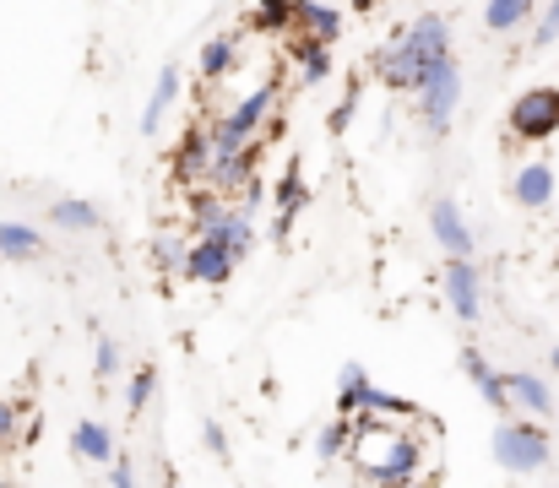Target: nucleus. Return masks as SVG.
Segmentation results:
<instances>
[{
	"label": "nucleus",
	"instance_id": "f257e3e1",
	"mask_svg": "<svg viewBox=\"0 0 559 488\" xmlns=\"http://www.w3.org/2000/svg\"><path fill=\"white\" fill-rule=\"evenodd\" d=\"M440 60H451V27L440 11H424L418 22L396 27L380 49L370 55V71L391 93H413Z\"/></svg>",
	"mask_w": 559,
	"mask_h": 488
},
{
	"label": "nucleus",
	"instance_id": "f03ea898",
	"mask_svg": "<svg viewBox=\"0 0 559 488\" xmlns=\"http://www.w3.org/2000/svg\"><path fill=\"white\" fill-rule=\"evenodd\" d=\"M495 462L506 467V473H516V478H533V473H544L549 467V451H555V440H549V429L544 424H495Z\"/></svg>",
	"mask_w": 559,
	"mask_h": 488
},
{
	"label": "nucleus",
	"instance_id": "7ed1b4c3",
	"mask_svg": "<svg viewBox=\"0 0 559 488\" xmlns=\"http://www.w3.org/2000/svg\"><path fill=\"white\" fill-rule=\"evenodd\" d=\"M272 109H277V82H266V87H255L250 98H239L223 120H212V126H206L212 153H228V147L261 142V126H266V115H272Z\"/></svg>",
	"mask_w": 559,
	"mask_h": 488
},
{
	"label": "nucleus",
	"instance_id": "20e7f679",
	"mask_svg": "<svg viewBox=\"0 0 559 488\" xmlns=\"http://www.w3.org/2000/svg\"><path fill=\"white\" fill-rule=\"evenodd\" d=\"M413 98H418L424 131H429V136H445V131H451V115H456V104H462V66H456V55L440 60V66L413 87Z\"/></svg>",
	"mask_w": 559,
	"mask_h": 488
},
{
	"label": "nucleus",
	"instance_id": "39448f33",
	"mask_svg": "<svg viewBox=\"0 0 559 488\" xmlns=\"http://www.w3.org/2000/svg\"><path fill=\"white\" fill-rule=\"evenodd\" d=\"M506 126H511V136H516V142H527V147L549 142V136L559 131V87L538 82V87L516 93V104H511Z\"/></svg>",
	"mask_w": 559,
	"mask_h": 488
},
{
	"label": "nucleus",
	"instance_id": "423d86ee",
	"mask_svg": "<svg viewBox=\"0 0 559 488\" xmlns=\"http://www.w3.org/2000/svg\"><path fill=\"white\" fill-rule=\"evenodd\" d=\"M440 283H445V305H451V316H456L462 325H478V316H484V277H478L473 255H445Z\"/></svg>",
	"mask_w": 559,
	"mask_h": 488
},
{
	"label": "nucleus",
	"instance_id": "0eeeda50",
	"mask_svg": "<svg viewBox=\"0 0 559 488\" xmlns=\"http://www.w3.org/2000/svg\"><path fill=\"white\" fill-rule=\"evenodd\" d=\"M266 206L277 212V217H272V239H277V245H288V234H294V217L310 206V185H305V168H299V158L283 163L277 185L266 190Z\"/></svg>",
	"mask_w": 559,
	"mask_h": 488
},
{
	"label": "nucleus",
	"instance_id": "6e6552de",
	"mask_svg": "<svg viewBox=\"0 0 559 488\" xmlns=\"http://www.w3.org/2000/svg\"><path fill=\"white\" fill-rule=\"evenodd\" d=\"M234 266H239V261H234L212 234H195L186 245V255H180V277H186V283H206V288H223V283L234 277Z\"/></svg>",
	"mask_w": 559,
	"mask_h": 488
},
{
	"label": "nucleus",
	"instance_id": "1a4fd4ad",
	"mask_svg": "<svg viewBox=\"0 0 559 488\" xmlns=\"http://www.w3.org/2000/svg\"><path fill=\"white\" fill-rule=\"evenodd\" d=\"M261 147L266 142H245V147H228V153H212L206 163V190H217V195H228V190H239L250 174H255V163H261Z\"/></svg>",
	"mask_w": 559,
	"mask_h": 488
},
{
	"label": "nucleus",
	"instance_id": "9d476101",
	"mask_svg": "<svg viewBox=\"0 0 559 488\" xmlns=\"http://www.w3.org/2000/svg\"><path fill=\"white\" fill-rule=\"evenodd\" d=\"M429 234H435V245H440L445 255H473V250H478V234L467 228V217H462V206H456L451 195H440V201L429 206Z\"/></svg>",
	"mask_w": 559,
	"mask_h": 488
},
{
	"label": "nucleus",
	"instance_id": "9b49d317",
	"mask_svg": "<svg viewBox=\"0 0 559 488\" xmlns=\"http://www.w3.org/2000/svg\"><path fill=\"white\" fill-rule=\"evenodd\" d=\"M288 33L294 38H316V44H337L343 38V11L326 0H294L288 5Z\"/></svg>",
	"mask_w": 559,
	"mask_h": 488
},
{
	"label": "nucleus",
	"instance_id": "f8f14e48",
	"mask_svg": "<svg viewBox=\"0 0 559 488\" xmlns=\"http://www.w3.org/2000/svg\"><path fill=\"white\" fill-rule=\"evenodd\" d=\"M555 190H559V179L544 158H527L511 174V195H516L522 212H549V206H555Z\"/></svg>",
	"mask_w": 559,
	"mask_h": 488
},
{
	"label": "nucleus",
	"instance_id": "ddd939ff",
	"mask_svg": "<svg viewBox=\"0 0 559 488\" xmlns=\"http://www.w3.org/2000/svg\"><path fill=\"white\" fill-rule=\"evenodd\" d=\"M500 380H506L511 413H527V418H555V391H549V380H544V374H533V369H511V374H500Z\"/></svg>",
	"mask_w": 559,
	"mask_h": 488
},
{
	"label": "nucleus",
	"instance_id": "4468645a",
	"mask_svg": "<svg viewBox=\"0 0 559 488\" xmlns=\"http://www.w3.org/2000/svg\"><path fill=\"white\" fill-rule=\"evenodd\" d=\"M462 374H467V380L478 385V396H484V402H489V407H495L500 418L511 413V396H506V380H500V369H495V364H489V358H484L478 347H462Z\"/></svg>",
	"mask_w": 559,
	"mask_h": 488
},
{
	"label": "nucleus",
	"instance_id": "2eb2a0df",
	"mask_svg": "<svg viewBox=\"0 0 559 488\" xmlns=\"http://www.w3.org/2000/svg\"><path fill=\"white\" fill-rule=\"evenodd\" d=\"M418 467H424V451H418V440L402 429V435H396V445L385 451V462L370 473V484L385 488V484H402V478H418Z\"/></svg>",
	"mask_w": 559,
	"mask_h": 488
},
{
	"label": "nucleus",
	"instance_id": "dca6fc26",
	"mask_svg": "<svg viewBox=\"0 0 559 488\" xmlns=\"http://www.w3.org/2000/svg\"><path fill=\"white\" fill-rule=\"evenodd\" d=\"M234 66H239V33H212L195 55L201 82H223V76H234Z\"/></svg>",
	"mask_w": 559,
	"mask_h": 488
},
{
	"label": "nucleus",
	"instance_id": "f3484780",
	"mask_svg": "<svg viewBox=\"0 0 559 488\" xmlns=\"http://www.w3.org/2000/svg\"><path fill=\"white\" fill-rule=\"evenodd\" d=\"M201 234H212V239H217V245H223L234 261H245V255L255 250V217H245L239 206H228V212H223L212 228H201Z\"/></svg>",
	"mask_w": 559,
	"mask_h": 488
},
{
	"label": "nucleus",
	"instance_id": "a211bd4d",
	"mask_svg": "<svg viewBox=\"0 0 559 488\" xmlns=\"http://www.w3.org/2000/svg\"><path fill=\"white\" fill-rule=\"evenodd\" d=\"M288 60L299 66V87H321L332 76V44L316 38H288Z\"/></svg>",
	"mask_w": 559,
	"mask_h": 488
},
{
	"label": "nucleus",
	"instance_id": "6ab92c4d",
	"mask_svg": "<svg viewBox=\"0 0 559 488\" xmlns=\"http://www.w3.org/2000/svg\"><path fill=\"white\" fill-rule=\"evenodd\" d=\"M0 255L5 261H44L49 255V239L33 223H0Z\"/></svg>",
	"mask_w": 559,
	"mask_h": 488
},
{
	"label": "nucleus",
	"instance_id": "aec40b11",
	"mask_svg": "<svg viewBox=\"0 0 559 488\" xmlns=\"http://www.w3.org/2000/svg\"><path fill=\"white\" fill-rule=\"evenodd\" d=\"M71 451H76L82 462H93V467H109V462H115V435H109V424L82 418V424L71 429Z\"/></svg>",
	"mask_w": 559,
	"mask_h": 488
},
{
	"label": "nucleus",
	"instance_id": "412c9836",
	"mask_svg": "<svg viewBox=\"0 0 559 488\" xmlns=\"http://www.w3.org/2000/svg\"><path fill=\"white\" fill-rule=\"evenodd\" d=\"M175 98H180V66H164L158 71V87L147 93V109H142V136H158V126H164V115H169Z\"/></svg>",
	"mask_w": 559,
	"mask_h": 488
},
{
	"label": "nucleus",
	"instance_id": "4be33fe9",
	"mask_svg": "<svg viewBox=\"0 0 559 488\" xmlns=\"http://www.w3.org/2000/svg\"><path fill=\"white\" fill-rule=\"evenodd\" d=\"M49 223H55V228H66V234H98V228H104V212H98L93 201L60 195V201L49 206Z\"/></svg>",
	"mask_w": 559,
	"mask_h": 488
},
{
	"label": "nucleus",
	"instance_id": "5701e85b",
	"mask_svg": "<svg viewBox=\"0 0 559 488\" xmlns=\"http://www.w3.org/2000/svg\"><path fill=\"white\" fill-rule=\"evenodd\" d=\"M370 391H374V380L365 374V364H343V380H337V413L343 418H354V413H365V402H370Z\"/></svg>",
	"mask_w": 559,
	"mask_h": 488
},
{
	"label": "nucleus",
	"instance_id": "b1692460",
	"mask_svg": "<svg viewBox=\"0 0 559 488\" xmlns=\"http://www.w3.org/2000/svg\"><path fill=\"white\" fill-rule=\"evenodd\" d=\"M348 435H354V418L332 413V424H321V429H316V462H321V467H337V462H343V451H348Z\"/></svg>",
	"mask_w": 559,
	"mask_h": 488
},
{
	"label": "nucleus",
	"instance_id": "393cba45",
	"mask_svg": "<svg viewBox=\"0 0 559 488\" xmlns=\"http://www.w3.org/2000/svg\"><path fill=\"white\" fill-rule=\"evenodd\" d=\"M288 5H294V0H250L245 27L261 33V38H283V33H288Z\"/></svg>",
	"mask_w": 559,
	"mask_h": 488
},
{
	"label": "nucleus",
	"instance_id": "a878e982",
	"mask_svg": "<svg viewBox=\"0 0 559 488\" xmlns=\"http://www.w3.org/2000/svg\"><path fill=\"white\" fill-rule=\"evenodd\" d=\"M206 163H212V136H206L201 126H190L186 142H180V153H175V174H180V179H201Z\"/></svg>",
	"mask_w": 559,
	"mask_h": 488
},
{
	"label": "nucleus",
	"instance_id": "bb28decb",
	"mask_svg": "<svg viewBox=\"0 0 559 488\" xmlns=\"http://www.w3.org/2000/svg\"><path fill=\"white\" fill-rule=\"evenodd\" d=\"M533 5L538 0H484V22H489V33H516L533 16Z\"/></svg>",
	"mask_w": 559,
	"mask_h": 488
},
{
	"label": "nucleus",
	"instance_id": "cd10ccee",
	"mask_svg": "<svg viewBox=\"0 0 559 488\" xmlns=\"http://www.w3.org/2000/svg\"><path fill=\"white\" fill-rule=\"evenodd\" d=\"M359 98H365V76H348V93L337 98V109L326 115V131L332 136H343L348 126H354V115H359Z\"/></svg>",
	"mask_w": 559,
	"mask_h": 488
},
{
	"label": "nucleus",
	"instance_id": "c85d7f7f",
	"mask_svg": "<svg viewBox=\"0 0 559 488\" xmlns=\"http://www.w3.org/2000/svg\"><path fill=\"white\" fill-rule=\"evenodd\" d=\"M186 234H175V228H158V239H153V266L158 272H180V255H186Z\"/></svg>",
	"mask_w": 559,
	"mask_h": 488
},
{
	"label": "nucleus",
	"instance_id": "c756f323",
	"mask_svg": "<svg viewBox=\"0 0 559 488\" xmlns=\"http://www.w3.org/2000/svg\"><path fill=\"white\" fill-rule=\"evenodd\" d=\"M223 212H228V201H223L217 190H195V195H190V228H195V234H201V228H212Z\"/></svg>",
	"mask_w": 559,
	"mask_h": 488
},
{
	"label": "nucleus",
	"instance_id": "7c9ffc66",
	"mask_svg": "<svg viewBox=\"0 0 559 488\" xmlns=\"http://www.w3.org/2000/svg\"><path fill=\"white\" fill-rule=\"evenodd\" d=\"M153 391H158V369H136V374H131V385H126V413H131V418H142V413H147V402H153Z\"/></svg>",
	"mask_w": 559,
	"mask_h": 488
},
{
	"label": "nucleus",
	"instance_id": "2f4dec72",
	"mask_svg": "<svg viewBox=\"0 0 559 488\" xmlns=\"http://www.w3.org/2000/svg\"><path fill=\"white\" fill-rule=\"evenodd\" d=\"M115 369H120V347H115V336H104L98 321H93V374L98 380H115Z\"/></svg>",
	"mask_w": 559,
	"mask_h": 488
},
{
	"label": "nucleus",
	"instance_id": "473e14b6",
	"mask_svg": "<svg viewBox=\"0 0 559 488\" xmlns=\"http://www.w3.org/2000/svg\"><path fill=\"white\" fill-rule=\"evenodd\" d=\"M201 445H206V456H212V462H223V467H228V435H223V424H217V418H201Z\"/></svg>",
	"mask_w": 559,
	"mask_h": 488
},
{
	"label": "nucleus",
	"instance_id": "72a5a7b5",
	"mask_svg": "<svg viewBox=\"0 0 559 488\" xmlns=\"http://www.w3.org/2000/svg\"><path fill=\"white\" fill-rule=\"evenodd\" d=\"M239 212H245V217L266 212V179H255V174H250V179L239 185Z\"/></svg>",
	"mask_w": 559,
	"mask_h": 488
},
{
	"label": "nucleus",
	"instance_id": "f704fd0d",
	"mask_svg": "<svg viewBox=\"0 0 559 488\" xmlns=\"http://www.w3.org/2000/svg\"><path fill=\"white\" fill-rule=\"evenodd\" d=\"M559 38V0H549V11L538 16V33H533V49H549Z\"/></svg>",
	"mask_w": 559,
	"mask_h": 488
},
{
	"label": "nucleus",
	"instance_id": "c9c22d12",
	"mask_svg": "<svg viewBox=\"0 0 559 488\" xmlns=\"http://www.w3.org/2000/svg\"><path fill=\"white\" fill-rule=\"evenodd\" d=\"M16 424H22L16 402H5V396H0V445H11V440H16Z\"/></svg>",
	"mask_w": 559,
	"mask_h": 488
},
{
	"label": "nucleus",
	"instance_id": "e433bc0d",
	"mask_svg": "<svg viewBox=\"0 0 559 488\" xmlns=\"http://www.w3.org/2000/svg\"><path fill=\"white\" fill-rule=\"evenodd\" d=\"M109 484L115 488H136V473H131V462H126V456H115V462H109Z\"/></svg>",
	"mask_w": 559,
	"mask_h": 488
},
{
	"label": "nucleus",
	"instance_id": "4c0bfd02",
	"mask_svg": "<svg viewBox=\"0 0 559 488\" xmlns=\"http://www.w3.org/2000/svg\"><path fill=\"white\" fill-rule=\"evenodd\" d=\"M385 488H435V478H402V484H385Z\"/></svg>",
	"mask_w": 559,
	"mask_h": 488
},
{
	"label": "nucleus",
	"instance_id": "58836bf2",
	"mask_svg": "<svg viewBox=\"0 0 559 488\" xmlns=\"http://www.w3.org/2000/svg\"><path fill=\"white\" fill-rule=\"evenodd\" d=\"M348 5H354V11H374L380 0H348Z\"/></svg>",
	"mask_w": 559,
	"mask_h": 488
},
{
	"label": "nucleus",
	"instance_id": "ea45409f",
	"mask_svg": "<svg viewBox=\"0 0 559 488\" xmlns=\"http://www.w3.org/2000/svg\"><path fill=\"white\" fill-rule=\"evenodd\" d=\"M549 369H555V374H559V347H555V353H549Z\"/></svg>",
	"mask_w": 559,
	"mask_h": 488
},
{
	"label": "nucleus",
	"instance_id": "a19ab883",
	"mask_svg": "<svg viewBox=\"0 0 559 488\" xmlns=\"http://www.w3.org/2000/svg\"><path fill=\"white\" fill-rule=\"evenodd\" d=\"M0 488H5V478H0Z\"/></svg>",
	"mask_w": 559,
	"mask_h": 488
}]
</instances>
